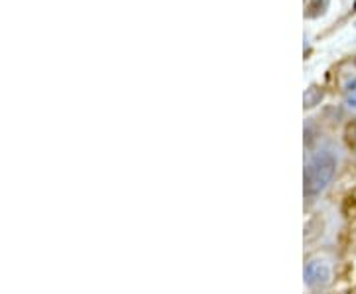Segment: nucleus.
<instances>
[{
    "instance_id": "obj_1",
    "label": "nucleus",
    "mask_w": 356,
    "mask_h": 294,
    "mask_svg": "<svg viewBox=\"0 0 356 294\" xmlns=\"http://www.w3.org/2000/svg\"><path fill=\"white\" fill-rule=\"evenodd\" d=\"M337 166L339 160L331 150H321L309 160L303 174V192L307 198H317L318 193L327 190V186L334 178Z\"/></svg>"
},
{
    "instance_id": "obj_2",
    "label": "nucleus",
    "mask_w": 356,
    "mask_h": 294,
    "mask_svg": "<svg viewBox=\"0 0 356 294\" xmlns=\"http://www.w3.org/2000/svg\"><path fill=\"white\" fill-rule=\"evenodd\" d=\"M331 279V267L325 261H311L305 267L307 286H321L327 284Z\"/></svg>"
},
{
    "instance_id": "obj_3",
    "label": "nucleus",
    "mask_w": 356,
    "mask_h": 294,
    "mask_svg": "<svg viewBox=\"0 0 356 294\" xmlns=\"http://www.w3.org/2000/svg\"><path fill=\"white\" fill-rule=\"evenodd\" d=\"M321 101H323V89L317 87V85H311V87L305 91V95H303V105H305V109H313V107H317Z\"/></svg>"
},
{
    "instance_id": "obj_4",
    "label": "nucleus",
    "mask_w": 356,
    "mask_h": 294,
    "mask_svg": "<svg viewBox=\"0 0 356 294\" xmlns=\"http://www.w3.org/2000/svg\"><path fill=\"white\" fill-rule=\"evenodd\" d=\"M346 107L356 109V81L350 85V89H348V93H346Z\"/></svg>"
},
{
    "instance_id": "obj_5",
    "label": "nucleus",
    "mask_w": 356,
    "mask_h": 294,
    "mask_svg": "<svg viewBox=\"0 0 356 294\" xmlns=\"http://www.w3.org/2000/svg\"><path fill=\"white\" fill-rule=\"evenodd\" d=\"M353 146L356 148V121H355V125H353Z\"/></svg>"
}]
</instances>
